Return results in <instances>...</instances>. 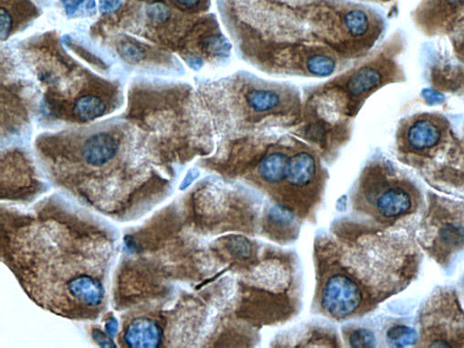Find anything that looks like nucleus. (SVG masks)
<instances>
[{
	"label": "nucleus",
	"mask_w": 464,
	"mask_h": 348,
	"mask_svg": "<svg viewBox=\"0 0 464 348\" xmlns=\"http://www.w3.org/2000/svg\"><path fill=\"white\" fill-rule=\"evenodd\" d=\"M213 91L217 119L224 127L296 125L305 111L296 87L244 71L215 82Z\"/></svg>",
	"instance_id": "f257e3e1"
},
{
	"label": "nucleus",
	"mask_w": 464,
	"mask_h": 348,
	"mask_svg": "<svg viewBox=\"0 0 464 348\" xmlns=\"http://www.w3.org/2000/svg\"><path fill=\"white\" fill-rule=\"evenodd\" d=\"M402 44L399 37L386 42L371 59L306 96L305 111L314 119L339 125L343 117L356 115L361 105L384 85L404 80L397 56Z\"/></svg>",
	"instance_id": "f03ea898"
},
{
	"label": "nucleus",
	"mask_w": 464,
	"mask_h": 348,
	"mask_svg": "<svg viewBox=\"0 0 464 348\" xmlns=\"http://www.w3.org/2000/svg\"><path fill=\"white\" fill-rule=\"evenodd\" d=\"M443 116L422 113L406 120L400 128L401 139L409 150L423 152L438 147L448 129Z\"/></svg>",
	"instance_id": "7ed1b4c3"
},
{
	"label": "nucleus",
	"mask_w": 464,
	"mask_h": 348,
	"mask_svg": "<svg viewBox=\"0 0 464 348\" xmlns=\"http://www.w3.org/2000/svg\"><path fill=\"white\" fill-rule=\"evenodd\" d=\"M362 293L356 282L343 275L328 280L323 290L322 306L332 316L345 318L359 307Z\"/></svg>",
	"instance_id": "20e7f679"
},
{
	"label": "nucleus",
	"mask_w": 464,
	"mask_h": 348,
	"mask_svg": "<svg viewBox=\"0 0 464 348\" xmlns=\"http://www.w3.org/2000/svg\"><path fill=\"white\" fill-rule=\"evenodd\" d=\"M464 17V0H424L416 12L418 24L427 33H443Z\"/></svg>",
	"instance_id": "39448f33"
},
{
	"label": "nucleus",
	"mask_w": 464,
	"mask_h": 348,
	"mask_svg": "<svg viewBox=\"0 0 464 348\" xmlns=\"http://www.w3.org/2000/svg\"><path fill=\"white\" fill-rule=\"evenodd\" d=\"M119 150L118 141L108 133L90 136L82 147V155L89 165L102 167L111 161Z\"/></svg>",
	"instance_id": "423d86ee"
},
{
	"label": "nucleus",
	"mask_w": 464,
	"mask_h": 348,
	"mask_svg": "<svg viewBox=\"0 0 464 348\" xmlns=\"http://www.w3.org/2000/svg\"><path fill=\"white\" fill-rule=\"evenodd\" d=\"M162 330L157 322L150 318H137L128 325L125 341L133 348H156L162 341Z\"/></svg>",
	"instance_id": "0eeeda50"
},
{
	"label": "nucleus",
	"mask_w": 464,
	"mask_h": 348,
	"mask_svg": "<svg viewBox=\"0 0 464 348\" xmlns=\"http://www.w3.org/2000/svg\"><path fill=\"white\" fill-rule=\"evenodd\" d=\"M413 206L411 193L405 187H389L381 194L377 201V210L386 219L398 218L405 215Z\"/></svg>",
	"instance_id": "6e6552de"
},
{
	"label": "nucleus",
	"mask_w": 464,
	"mask_h": 348,
	"mask_svg": "<svg viewBox=\"0 0 464 348\" xmlns=\"http://www.w3.org/2000/svg\"><path fill=\"white\" fill-rule=\"evenodd\" d=\"M316 175V161L312 154L302 151L289 159L286 179L294 187L310 184Z\"/></svg>",
	"instance_id": "1a4fd4ad"
},
{
	"label": "nucleus",
	"mask_w": 464,
	"mask_h": 348,
	"mask_svg": "<svg viewBox=\"0 0 464 348\" xmlns=\"http://www.w3.org/2000/svg\"><path fill=\"white\" fill-rule=\"evenodd\" d=\"M68 289L73 297L89 306L99 305L105 296V290L101 282L89 276H81L71 280L69 282Z\"/></svg>",
	"instance_id": "9d476101"
},
{
	"label": "nucleus",
	"mask_w": 464,
	"mask_h": 348,
	"mask_svg": "<svg viewBox=\"0 0 464 348\" xmlns=\"http://www.w3.org/2000/svg\"><path fill=\"white\" fill-rule=\"evenodd\" d=\"M289 156L286 154L274 151L260 159L257 170L260 178L270 184H277L286 178Z\"/></svg>",
	"instance_id": "9b49d317"
},
{
	"label": "nucleus",
	"mask_w": 464,
	"mask_h": 348,
	"mask_svg": "<svg viewBox=\"0 0 464 348\" xmlns=\"http://www.w3.org/2000/svg\"><path fill=\"white\" fill-rule=\"evenodd\" d=\"M105 102L100 97L91 94L80 97L73 105L74 116L84 122L99 118L105 115Z\"/></svg>",
	"instance_id": "f8f14e48"
},
{
	"label": "nucleus",
	"mask_w": 464,
	"mask_h": 348,
	"mask_svg": "<svg viewBox=\"0 0 464 348\" xmlns=\"http://www.w3.org/2000/svg\"><path fill=\"white\" fill-rule=\"evenodd\" d=\"M69 19L85 18L96 14V0H62Z\"/></svg>",
	"instance_id": "ddd939ff"
},
{
	"label": "nucleus",
	"mask_w": 464,
	"mask_h": 348,
	"mask_svg": "<svg viewBox=\"0 0 464 348\" xmlns=\"http://www.w3.org/2000/svg\"><path fill=\"white\" fill-rule=\"evenodd\" d=\"M386 338L392 346L403 347L416 343L418 335L416 331L411 327L397 325L389 330Z\"/></svg>",
	"instance_id": "4468645a"
},
{
	"label": "nucleus",
	"mask_w": 464,
	"mask_h": 348,
	"mask_svg": "<svg viewBox=\"0 0 464 348\" xmlns=\"http://www.w3.org/2000/svg\"><path fill=\"white\" fill-rule=\"evenodd\" d=\"M294 218L293 211L283 205H276L269 212V219L276 226H287L293 222Z\"/></svg>",
	"instance_id": "2eb2a0df"
},
{
	"label": "nucleus",
	"mask_w": 464,
	"mask_h": 348,
	"mask_svg": "<svg viewBox=\"0 0 464 348\" xmlns=\"http://www.w3.org/2000/svg\"><path fill=\"white\" fill-rule=\"evenodd\" d=\"M375 343H376V339H375L373 333L364 328L355 330L349 338V344L355 348L373 347Z\"/></svg>",
	"instance_id": "dca6fc26"
},
{
	"label": "nucleus",
	"mask_w": 464,
	"mask_h": 348,
	"mask_svg": "<svg viewBox=\"0 0 464 348\" xmlns=\"http://www.w3.org/2000/svg\"><path fill=\"white\" fill-rule=\"evenodd\" d=\"M228 248L232 255L239 258L247 259L251 255V244L244 237H234L229 241Z\"/></svg>",
	"instance_id": "f3484780"
},
{
	"label": "nucleus",
	"mask_w": 464,
	"mask_h": 348,
	"mask_svg": "<svg viewBox=\"0 0 464 348\" xmlns=\"http://www.w3.org/2000/svg\"><path fill=\"white\" fill-rule=\"evenodd\" d=\"M118 51L122 58L131 62V64H136L144 58L145 53L141 48L137 45L131 44V42H123L119 45Z\"/></svg>",
	"instance_id": "a211bd4d"
},
{
	"label": "nucleus",
	"mask_w": 464,
	"mask_h": 348,
	"mask_svg": "<svg viewBox=\"0 0 464 348\" xmlns=\"http://www.w3.org/2000/svg\"><path fill=\"white\" fill-rule=\"evenodd\" d=\"M14 21L5 8H0V35L1 41H6L13 30Z\"/></svg>",
	"instance_id": "6ab92c4d"
},
{
	"label": "nucleus",
	"mask_w": 464,
	"mask_h": 348,
	"mask_svg": "<svg viewBox=\"0 0 464 348\" xmlns=\"http://www.w3.org/2000/svg\"><path fill=\"white\" fill-rule=\"evenodd\" d=\"M93 338L100 347L113 348L116 347L114 343L113 339H111L108 333L106 335L102 330L97 329V328L93 331Z\"/></svg>",
	"instance_id": "aec40b11"
},
{
	"label": "nucleus",
	"mask_w": 464,
	"mask_h": 348,
	"mask_svg": "<svg viewBox=\"0 0 464 348\" xmlns=\"http://www.w3.org/2000/svg\"><path fill=\"white\" fill-rule=\"evenodd\" d=\"M123 0H99V10L102 14H110L121 8Z\"/></svg>",
	"instance_id": "412c9836"
},
{
	"label": "nucleus",
	"mask_w": 464,
	"mask_h": 348,
	"mask_svg": "<svg viewBox=\"0 0 464 348\" xmlns=\"http://www.w3.org/2000/svg\"><path fill=\"white\" fill-rule=\"evenodd\" d=\"M199 171L196 170V168H192V170H188L187 175H186L185 178L183 179L181 185H180V190H187L188 187L190 186L195 179L199 178Z\"/></svg>",
	"instance_id": "4be33fe9"
},
{
	"label": "nucleus",
	"mask_w": 464,
	"mask_h": 348,
	"mask_svg": "<svg viewBox=\"0 0 464 348\" xmlns=\"http://www.w3.org/2000/svg\"><path fill=\"white\" fill-rule=\"evenodd\" d=\"M118 322H117L116 318H110L108 319L107 322L105 324L106 333L111 336V338L116 335L117 331H118Z\"/></svg>",
	"instance_id": "5701e85b"
},
{
	"label": "nucleus",
	"mask_w": 464,
	"mask_h": 348,
	"mask_svg": "<svg viewBox=\"0 0 464 348\" xmlns=\"http://www.w3.org/2000/svg\"><path fill=\"white\" fill-rule=\"evenodd\" d=\"M460 56L462 57L463 61L464 62V42L463 45H461L460 46V51H459Z\"/></svg>",
	"instance_id": "b1692460"
},
{
	"label": "nucleus",
	"mask_w": 464,
	"mask_h": 348,
	"mask_svg": "<svg viewBox=\"0 0 464 348\" xmlns=\"http://www.w3.org/2000/svg\"><path fill=\"white\" fill-rule=\"evenodd\" d=\"M368 1H375V2H388L391 0H368Z\"/></svg>",
	"instance_id": "393cba45"
}]
</instances>
